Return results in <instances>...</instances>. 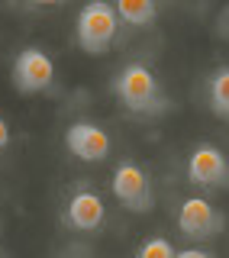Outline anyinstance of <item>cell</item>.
<instances>
[{"label": "cell", "mask_w": 229, "mask_h": 258, "mask_svg": "<svg viewBox=\"0 0 229 258\" xmlns=\"http://www.w3.org/2000/svg\"><path fill=\"white\" fill-rule=\"evenodd\" d=\"M110 87H113V97H117L120 107L136 113V116H158V113H165L171 107L158 75L142 61L123 64Z\"/></svg>", "instance_id": "cell-1"}, {"label": "cell", "mask_w": 229, "mask_h": 258, "mask_svg": "<svg viewBox=\"0 0 229 258\" xmlns=\"http://www.w3.org/2000/svg\"><path fill=\"white\" fill-rule=\"evenodd\" d=\"M78 45L87 55H103L120 36V13L110 0H87L75 23Z\"/></svg>", "instance_id": "cell-2"}, {"label": "cell", "mask_w": 229, "mask_h": 258, "mask_svg": "<svg viewBox=\"0 0 229 258\" xmlns=\"http://www.w3.org/2000/svg\"><path fill=\"white\" fill-rule=\"evenodd\" d=\"M113 197L120 200L129 213H152L155 210V190H152V177L139 161L126 158L113 168V181H110Z\"/></svg>", "instance_id": "cell-3"}, {"label": "cell", "mask_w": 229, "mask_h": 258, "mask_svg": "<svg viewBox=\"0 0 229 258\" xmlns=\"http://www.w3.org/2000/svg\"><path fill=\"white\" fill-rule=\"evenodd\" d=\"M187 184L200 190H223L229 187V158L223 155V149L210 142H200L197 149L187 155Z\"/></svg>", "instance_id": "cell-4"}, {"label": "cell", "mask_w": 229, "mask_h": 258, "mask_svg": "<svg viewBox=\"0 0 229 258\" xmlns=\"http://www.w3.org/2000/svg\"><path fill=\"white\" fill-rule=\"evenodd\" d=\"M103 220H107V207H103L100 194L91 184H78L62 207V223L78 232H97Z\"/></svg>", "instance_id": "cell-5"}, {"label": "cell", "mask_w": 229, "mask_h": 258, "mask_svg": "<svg viewBox=\"0 0 229 258\" xmlns=\"http://www.w3.org/2000/svg\"><path fill=\"white\" fill-rule=\"evenodd\" d=\"M223 226H226V216L207 197H187L178 210V229H181V236L194 242L216 239L223 232Z\"/></svg>", "instance_id": "cell-6"}, {"label": "cell", "mask_w": 229, "mask_h": 258, "mask_svg": "<svg viewBox=\"0 0 229 258\" xmlns=\"http://www.w3.org/2000/svg\"><path fill=\"white\" fill-rule=\"evenodd\" d=\"M52 78H55V61L48 58L42 48L29 45V48H23V52L16 55V61H13V87L20 94L45 91V87L52 84Z\"/></svg>", "instance_id": "cell-7"}, {"label": "cell", "mask_w": 229, "mask_h": 258, "mask_svg": "<svg viewBox=\"0 0 229 258\" xmlns=\"http://www.w3.org/2000/svg\"><path fill=\"white\" fill-rule=\"evenodd\" d=\"M65 145L78 161H103L113 149L107 129L91 123V119H78L65 129Z\"/></svg>", "instance_id": "cell-8"}, {"label": "cell", "mask_w": 229, "mask_h": 258, "mask_svg": "<svg viewBox=\"0 0 229 258\" xmlns=\"http://www.w3.org/2000/svg\"><path fill=\"white\" fill-rule=\"evenodd\" d=\"M113 7L120 13V23H126L133 29L152 26L155 16H158V4L155 0H113Z\"/></svg>", "instance_id": "cell-9"}, {"label": "cell", "mask_w": 229, "mask_h": 258, "mask_svg": "<svg viewBox=\"0 0 229 258\" xmlns=\"http://www.w3.org/2000/svg\"><path fill=\"white\" fill-rule=\"evenodd\" d=\"M207 103L219 119H229V64L216 68L207 78Z\"/></svg>", "instance_id": "cell-10"}, {"label": "cell", "mask_w": 229, "mask_h": 258, "mask_svg": "<svg viewBox=\"0 0 229 258\" xmlns=\"http://www.w3.org/2000/svg\"><path fill=\"white\" fill-rule=\"evenodd\" d=\"M175 245L165 239V236H152V239H142L136 248V258H175Z\"/></svg>", "instance_id": "cell-11"}, {"label": "cell", "mask_w": 229, "mask_h": 258, "mask_svg": "<svg viewBox=\"0 0 229 258\" xmlns=\"http://www.w3.org/2000/svg\"><path fill=\"white\" fill-rule=\"evenodd\" d=\"M175 258H216V255L207 252V248H197V245H194V248H181Z\"/></svg>", "instance_id": "cell-12"}, {"label": "cell", "mask_w": 229, "mask_h": 258, "mask_svg": "<svg viewBox=\"0 0 229 258\" xmlns=\"http://www.w3.org/2000/svg\"><path fill=\"white\" fill-rule=\"evenodd\" d=\"M10 145V126H7V119L0 116V149H7Z\"/></svg>", "instance_id": "cell-13"}, {"label": "cell", "mask_w": 229, "mask_h": 258, "mask_svg": "<svg viewBox=\"0 0 229 258\" xmlns=\"http://www.w3.org/2000/svg\"><path fill=\"white\" fill-rule=\"evenodd\" d=\"M32 4H36V7H62L65 0H32Z\"/></svg>", "instance_id": "cell-14"}]
</instances>
